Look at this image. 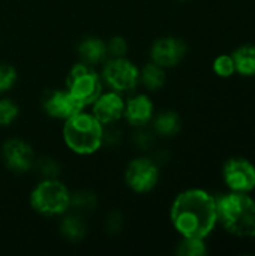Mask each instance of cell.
<instances>
[{"instance_id":"cell-18","label":"cell","mask_w":255,"mask_h":256,"mask_svg":"<svg viewBox=\"0 0 255 256\" xmlns=\"http://www.w3.org/2000/svg\"><path fill=\"white\" fill-rule=\"evenodd\" d=\"M236 72L243 76L255 75V45H242L231 54Z\"/></svg>"},{"instance_id":"cell-11","label":"cell","mask_w":255,"mask_h":256,"mask_svg":"<svg viewBox=\"0 0 255 256\" xmlns=\"http://www.w3.org/2000/svg\"><path fill=\"white\" fill-rule=\"evenodd\" d=\"M188 46L183 39L176 36H164L156 39L150 48V62L170 69L177 66L186 56Z\"/></svg>"},{"instance_id":"cell-7","label":"cell","mask_w":255,"mask_h":256,"mask_svg":"<svg viewBox=\"0 0 255 256\" xmlns=\"http://www.w3.org/2000/svg\"><path fill=\"white\" fill-rule=\"evenodd\" d=\"M159 182V165L155 159L138 156L125 168V183L135 194L152 192Z\"/></svg>"},{"instance_id":"cell-2","label":"cell","mask_w":255,"mask_h":256,"mask_svg":"<svg viewBox=\"0 0 255 256\" xmlns=\"http://www.w3.org/2000/svg\"><path fill=\"white\" fill-rule=\"evenodd\" d=\"M102 134L104 124L92 112L84 111L65 120L62 129L65 146L78 156H92L98 153L104 146Z\"/></svg>"},{"instance_id":"cell-17","label":"cell","mask_w":255,"mask_h":256,"mask_svg":"<svg viewBox=\"0 0 255 256\" xmlns=\"http://www.w3.org/2000/svg\"><path fill=\"white\" fill-rule=\"evenodd\" d=\"M167 81V74L165 69L153 62L146 63L140 69V82L150 92H156L164 87Z\"/></svg>"},{"instance_id":"cell-22","label":"cell","mask_w":255,"mask_h":256,"mask_svg":"<svg viewBox=\"0 0 255 256\" xmlns=\"http://www.w3.org/2000/svg\"><path fill=\"white\" fill-rule=\"evenodd\" d=\"M33 170L38 171L42 178H57L60 172V165L53 158H36Z\"/></svg>"},{"instance_id":"cell-14","label":"cell","mask_w":255,"mask_h":256,"mask_svg":"<svg viewBox=\"0 0 255 256\" xmlns=\"http://www.w3.org/2000/svg\"><path fill=\"white\" fill-rule=\"evenodd\" d=\"M78 57L80 62H84L92 66L102 64L108 58L107 42L98 36H87L78 44Z\"/></svg>"},{"instance_id":"cell-10","label":"cell","mask_w":255,"mask_h":256,"mask_svg":"<svg viewBox=\"0 0 255 256\" xmlns=\"http://www.w3.org/2000/svg\"><path fill=\"white\" fill-rule=\"evenodd\" d=\"M222 176L225 184L233 192L248 194L255 189V166L248 159L234 158L227 160Z\"/></svg>"},{"instance_id":"cell-12","label":"cell","mask_w":255,"mask_h":256,"mask_svg":"<svg viewBox=\"0 0 255 256\" xmlns=\"http://www.w3.org/2000/svg\"><path fill=\"white\" fill-rule=\"evenodd\" d=\"M90 106L92 114L102 124H116L120 118H123L125 99L122 93H117L114 90L102 92Z\"/></svg>"},{"instance_id":"cell-24","label":"cell","mask_w":255,"mask_h":256,"mask_svg":"<svg viewBox=\"0 0 255 256\" xmlns=\"http://www.w3.org/2000/svg\"><path fill=\"white\" fill-rule=\"evenodd\" d=\"M213 70L216 75L222 76V78H228L236 72V66H234V60L231 56L222 54L219 57L215 58L213 62Z\"/></svg>"},{"instance_id":"cell-27","label":"cell","mask_w":255,"mask_h":256,"mask_svg":"<svg viewBox=\"0 0 255 256\" xmlns=\"http://www.w3.org/2000/svg\"><path fill=\"white\" fill-rule=\"evenodd\" d=\"M134 142H135V146H137L138 148L147 150V148H150L152 144H153V134L144 130V128H138V132H137L135 136H134Z\"/></svg>"},{"instance_id":"cell-28","label":"cell","mask_w":255,"mask_h":256,"mask_svg":"<svg viewBox=\"0 0 255 256\" xmlns=\"http://www.w3.org/2000/svg\"><path fill=\"white\" fill-rule=\"evenodd\" d=\"M105 228L110 234H117L123 228V216L117 212H113L107 216Z\"/></svg>"},{"instance_id":"cell-26","label":"cell","mask_w":255,"mask_h":256,"mask_svg":"<svg viewBox=\"0 0 255 256\" xmlns=\"http://www.w3.org/2000/svg\"><path fill=\"white\" fill-rule=\"evenodd\" d=\"M122 141V132L114 124H104L102 142L104 146H117Z\"/></svg>"},{"instance_id":"cell-6","label":"cell","mask_w":255,"mask_h":256,"mask_svg":"<svg viewBox=\"0 0 255 256\" xmlns=\"http://www.w3.org/2000/svg\"><path fill=\"white\" fill-rule=\"evenodd\" d=\"M101 76L104 84L117 93H129L140 84V68L128 57H108L102 63Z\"/></svg>"},{"instance_id":"cell-20","label":"cell","mask_w":255,"mask_h":256,"mask_svg":"<svg viewBox=\"0 0 255 256\" xmlns=\"http://www.w3.org/2000/svg\"><path fill=\"white\" fill-rule=\"evenodd\" d=\"M176 254L179 256H203L207 254V248L204 238H192V237H182Z\"/></svg>"},{"instance_id":"cell-15","label":"cell","mask_w":255,"mask_h":256,"mask_svg":"<svg viewBox=\"0 0 255 256\" xmlns=\"http://www.w3.org/2000/svg\"><path fill=\"white\" fill-rule=\"evenodd\" d=\"M60 234L71 243H78L86 237L87 232V224L81 213L75 212L71 214H66L60 220Z\"/></svg>"},{"instance_id":"cell-21","label":"cell","mask_w":255,"mask_h":256,"mask_svg":"<svg viewBox=\"0 0 255 256\" xmlns=\"http://www.w3.org/2000/svg\"><path fill=\"white\" fill-rule=\"evenodd\" d=\"M20 116V106L9 98H0V126H11Z\"/></svg>"},{"instance_id":"cell-19","label":"cell","mask_w":255,"mask_h":256,"mask_svg":"<svg viewBox=\"0 0 255 256\" xmlns=\"http://www.w3.org/2000/svg\"><path fill=\"white\" fill-rule=\"evenodd\" d=\"M98 206V196L90 190H75L71 192V208L78 213L93 212Z\"/></svg>"},{"instance_id":"cell-13","label":"cell","mask_w":255,"mask_h":256,"mask_svg":"<svg viewBox=\"0 0 255 256\" xmlns=\"http://www.w3.org/2000/svg\"><path fill=\"white\" fill-rule=\"evenodd\" d=\"M155 116V105L146 93H137L125 100L123 118L132 128H146Z\"/></svg>"},{"instance_id":"cell-4","label":"cell","mask_w":255,"mask_h":256,"mask_svg":"<svg viewBox=\"0 0 255 256\" xmlns=\"http://www.w3.org/2000/svg\"><path fill=\"white\" fill-rule=\"evenodd\" d=\"M29 204L41 216H63L71 208V190L59 178H42L32 189Z\"/></svg>"},{"instance_id":"cell-1","label":"cell","mask_w":255,"mask_h":256,"mask_svg":"<svg viewBox=\"0 0 255 256\" xmlns=\"http://www.w3.org/2000/svg\"><path fill=\"white\" fill-rule=\"evenodd\" d=\"M170 220L182 237L206 238L218 222L216 198L203 189L183 190L170 207Z\"/></svg>"},{"instance_id":"cell-3","label":"cell","mask_w":255,"mask_h":256,"mask_svg":"<svg viewBox=\"0 0 255 256\" xmlns=\"http://www.w3.org/2000/svg\"><path fill=\"white\" fill-rule=\"evenodd\" d=\"M218 222L233 236L255 237V201L246 194L233 192L216 200Z\"/></svg>"},{"instance_id":"cell-23","label":"cell","mask_w":255,"mask_h":256,"mask_svg":"<svg viewBox=\"0 0 255 256\" xmlns=\"http://www.w3.org/2000/svg\"><path fill=\"white\" fill-rule=\"evenodd\" d=\"M18 80L17 69L9 63L0 62V94L9 92Z\"/></svg>"},{"instance_id":"cell-16","label":"cell","mask_w":255,"mask_h":256,"mask_svg":"<svg viewBox=\"0 0 255 256\" xmlns=\"http://www.w3.org/2000/svg\"><path fill=\"white\" fill-rule=\"evenodd\" d=\"M153 130L161 136H174L182 129V120L174 111H162L152 118Z\"/></svg>"},{"instance_id":"cell-25","label":"cell","mask_w":255,"mask_h":256,"mask_svg":"<svg viewBox=\"0 0 255 256\" xmlns=\"http://www.w3.org/2000/svg\"><path fill=\"white\" fill-rule=\"evenodd\" d=\"M107 42L108 57H126L128 54V40L123 36H111Z\"/></svg>"},{"instance_id":"cell-8","label":"cell","mask_w":255,"mask_h":256,"mask_svg":"<svg viewBox=\"0 0 255 256\" xmlns=\"http://www.w3.org/2000/svg\"><path fill=\"white\" fill-rule=\"evenodd\" d=\"M41 105L44 112L54 120H68L86 106L68 90L51 88L42 94Z\"/></svg>"},{"instance_id":"cell-9","label":"cell","mask_w":255,"mask_h":256,"mask_svg":"<svg viewBox=\"0 0 255 256\" xmlns=\"http://www.w3.org/2000/svg\"><path fill=\"white\" fill-rule=\"evenodd\" d=\"M2 159L6 168L15 174H24L33 170L36 154L33 147L21 138H8L2 144Z\"/></svg>"},{"instance_id":"cell-5","label":"cell","mask_w":255,"mask_h":256,"mask_svg":"<svg viewBox=\"0 0 255 256\" xmlns=\"http://www.w3.org/2000/svg\"><path fill=\"white\" fill-rule=\"evenodd\" d=\"M66 90L71 92L84 106H87L92 105L104 92V81L95 66L78 62L66 75Z\"/></svg>"}]
</instances>
